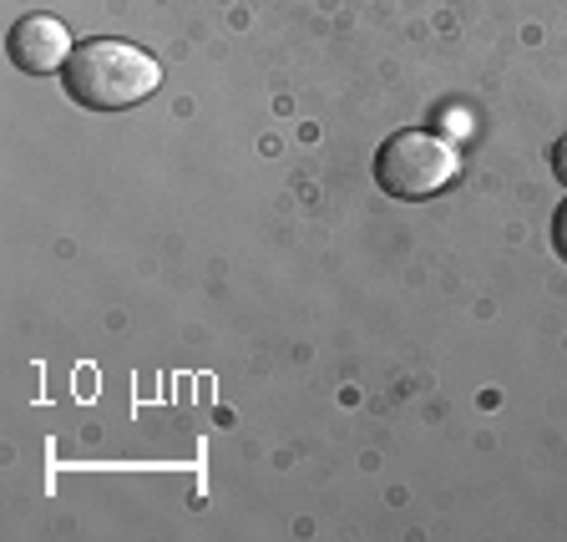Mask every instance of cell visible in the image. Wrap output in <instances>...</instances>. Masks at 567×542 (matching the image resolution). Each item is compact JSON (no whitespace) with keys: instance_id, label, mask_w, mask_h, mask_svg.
<instances>
[{"instance_id":"6da1fadb","label":"cell","mask_w":567,"mask_h":542,"mask_svg":"<svg viewBox=\"0 0 567 542\" xmlns=\"http://www.w3.org/2000/svg\"><path fill=\"white\" fill-rule=\"evenodd\" d=\"M157 82H163V67L142 47L117 41V35H92L66 61L71 102L92 106V112H127V106L147 102Z\"/></svg>"},{"instance_id":"277c9868","label":"cell","mask_w":567,"mask_h":542,"mask_svg":"<svg viewBox=\"0 0 567 542\" xmlns=\"http://www.w3.org/2000/svg\"><path fill=\"white\" fill-rule=\"evenodd\" d=\"M553 244H557V254L567 259V203L557 208V218H553Z\"/></svg>"},{"instance_id":"5b68a950","label":"cell","mask_w":567,"mask_h":542,"mask_svg":"<svg viewBox=\"0 0 567 542\" xmlns=\"http://www.w3.org/2000/svg\"><path fill=\"white\" fill-rule=\"evenodd\" d=\"M553 173H557V177H563V183H567V137L557 142V153H553Z\"/></svg>"},{"instance_id":"3957f363","label":"cell","mask_w":567,"mask_h":542,"mask_svg":"<svg viewBox=\"0 0 567 542\" xmlns=\"http://www.w3.org/2000/svg\"><path fill=\"white\" fill-rule=\"evenodd\" d=\"M6 51H11V61L25 71V76H51L56 67H66L71 61V31L56 21V16H21V21L11 25V35H6Z\"/></svg>"},{"instance_id":"7a4b0ae2","label":"cell","mask_w":567,"mask_h":542,"mask_svg":"<svg viewBox=\"0 0 567 542\" xmlns=\"http://www.w3.org/2000/svg\"><path fill=\"white\" fill-rule=\"evenodd\" d=\"M461 173V157L446 137L436 132H421V127H405L395 137L380 142L375 153V183L380 193L401 203H415V198H431V193L451 188Z\"/></svg>"}]
</instances>
